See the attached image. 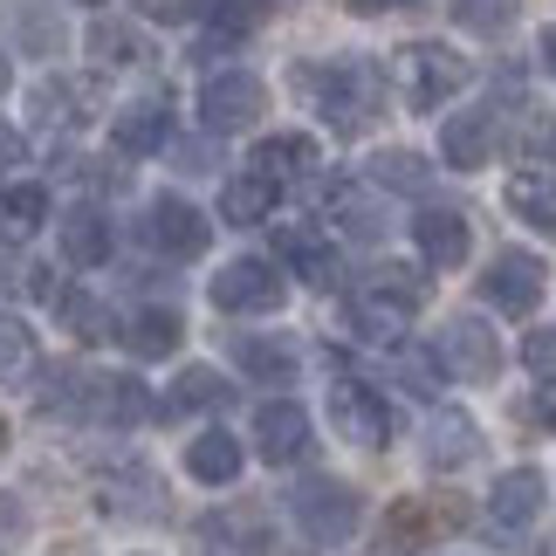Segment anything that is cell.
I'll list each match as a JSON object with an SVG mask.
<instances>
[{"instance_id": "obj_46", "label": "cell", "mask_w": 556, "mask_h": 556, "mask_svg": "<svg viewBox=\"0 0 556 556\" xmlns=\"http://www.w3.org/2000/svg\"><path fill=\"white\" fill-rule=\"evenodd\" d=\"M543 62H549V76H556V28H543Z\"/></svg>"}, {"instance_id": "obj_29", "label": "cell", "mask_w": 556, "mask_h": 556, "mask_svg": "<svg viewBox=\"0 0 556 556\" xmlns=\"http://www.w3.org/2000/svg\"><path fill=\"white\" fill-rule=\"evenodd\" d=\"M282 254L295 262V275H303L309 289H337L344 282V268H337V254L324 241H309V233H282Z\"/></svg>"}, {"instance_id": "obj_15", "label": "cell", "mask_w": 556, "mask_h": 556, "mask_svg": "<svg viewBox=\"0 0 556 556\" xmlns=\"http://www.w3.org/2000/svg\"><path fill=\"white\" fill-rule=\"evenodd\" d=\"M62 262L70 268H103L111 262V220L97 206H70L62 213Z\"/></svg>"}, {"instance_id": "obj_10", "label": "cell", "mask_w": 556, "mask_h": 556, "mask_svg": "<svg viewBox=\"0 0 556 556\" xmlns=\"http://www.w3.org/2000/svg\"><path fill=\"white\" fill-rule=\"evenodd\" d=\"M144 233H152V248L173 254V262H192V254H206V241H213L206 213L192 206V200H152V213H144Z\"/></svg>"}, {"instance_id": "obj_30", "label": "cell", "mask_w": 556, "mask_h": 556, "mask_svg": "<svg viewBox=\"0 0 556 556\" xmlns=\"http://www.w3.org/2000/svg\"><path fill=\"white\" fill-rule=\"evenodd\" d=\"M200 536L206 543H220V549H262V516L254 508H213V516L200 522Z\"/></svg>"}, {"instance_id": "obj_33", "label": "cell", "mask_w": 556, "mask_h": 556, "mask_svg": "<svg viewBox=\"0 0 556 556\" xmlns=\"http://www.w3.org/2000/svg\"><path fill=\"white\" fill-rule=\"evenodd\" d=\"M41 365L35 357V330L21 316H0V378H28Z\"/></svg>"}, {"instance_id": "obj_34", "label": "cell", "mask_w": 556, "mask_h": 556, "mask_svg": "<svg viewBox=\"0 0 556 556\" xmlns=\"http://www.w3.org/2000/svg\"><path fill=\"white\" fill-rule=\"evenodd\" d=\"M206 21H213V35H220V41H241V35H254L268 21V0H213Z\"/></svg>"}, {"instance_id": "obj_12", "label": "cell", "mask_w": 556, "mask_h": 556, "mask_svg": "<svg viewBox=\"0 0 556 556\" xmlns=\"http://www.w3.org/2000/svg\"><path fill=\"white\" fill-rule=\"evenodd\" d=\"M254 454L275 460V467L303 460L309 454V413H303V405H289V399L262 405V413H254Z\"/></svg>"}, {"instance_id": "obj_17", "label": "cell", "mask_w": 556, "mask_h": 556, "mask_svg": "<svg viewBox=\"0 0 556 556\" xmlns=\"http://www.w3.org/2000/svg\"><path fill=\"white\" fill-rule=\"evenodd\" d=\"M543 502H549V488H543L536 467H516V475H502L495 495H488V508H495L502 529H529V522L543 516Z\"/></svg>"}, {"instance_id": "obj_1", "label": "cell", "mask_w": 556, "mask_h": 556, "mask_svg": "<svg viewBox=\"0 0 556 556\" xmlns=\"http://www.w3.org/2000/svg\"><path fill=\"white\" fill-rule=\"evenodd\" d=\"M295 83H303V97L324 111L330 131H344V138L378 124V111H384V76L371 62H303Z\"/></svg>"}, {"instance_id": "obj_36", "label": "cell", "mask_w": 556, "mask_h": 556, "mask_svg": "<svg viewBox=\"0 0 556 556\" xmlns=\"http://www.w3.org/2000/svg\"><path fill=\"white\" fill-rule=\"evenodd\" d=\"M516 14H522V0H454V21L475 35H502Z\"/></svg>"}, {"instance_id": "obj_40", "label": "cell", "mask_w": 556, "mask_h": 556, "mask_svg": "<svg viewBox=\"0 0 556 556\" xmlns=\"http://www.w3.org/2000/svg\"><path fill=\"white\" fill-rule=\"evenodd\" d=\"M35 117L41 124H76L83 97H70V83H41V90H35Z\"/></svg>"}, {"instance_id": "obj_41", "label": "cell", "mask_w": 556, "mask_h": 556, "mask_svg": "<svg viewBox=\"0 0 556 556\" xmlns=\"http://www.w3.org/2000/svg\"><path fill=\"white\" fill-rule=\"evenodd\" d=\"M426 522H433V516H426V508H413V502H399L392 516H384V543H392V549H413V543L426 536Z\"/></svg>"}, {"instance_id": "obj_8", "label": "cell", "mask_w": 556, "mask_h": 556, "mask_svg": "<svg viewBox=\"0 0 556 556\" xmlns=\"http://www.w3.org/2000/svg\"><path fill=\"white\" fill-rule=\"evenodd\" d=\"M330 419L351 446H384L392 440V405H384L365 378H337L330 384Z\"/></svg>"}, {"instance_id": "obj_39", "label": "cell", "mask_w": 556, "mask_h": 556, "mask_svg": "<svg viewBox=\"0 0 556 556\" xmlns=\"http://www.w3.org/2000/svg\"><path fill=\"white\" fill-rule=\"evenodd\" d=\"M516 152H522V159H549V152H556V117H549V111H529V117L516 124Z\"/></svg>"}, {"instance_id": "obj_45", "label": "cell", "mask_w": 556, "mask_h": 556, "mask_svg": "<svg viewBox=\"0 0 556 556\" xmlns=\"http://www.w3.org/2000/svg\"><path fill=\"white\" fill-rule=\"evenodd\" d=\"M144 8H152L159 21H179V14H186V0H144Z\"/></svg>"}, {"instance_id": "obj_32", "label": "cell", "mask_w": 556, "mask_h": 556, "mask_svg": "<svg viewBox=\"0 0 556 556\" xmlns=\"http://www.w3.org/2000/svg\"><path fill=\"white\" fill-rule=\"evenodd\" d=\"M90 55L117 70V62H144L152 49H144V35H138V28H124V21H97V28H90Z\"/></svg>"}, {"instance_id": "obj_18", "label": "cell", "mask_w": 556, "mask_h": 556, "mask_svg": "<svg viewBox=\"0 0 556 556\" xmlns=\"http://www.w3.org/2000/svg\"><path fill=\"white\" fill-rule=\"evenodd\" d=\"M233 365L248 378H262V384H289L303 371V344H289V337H241V344H233Z\"/></svg>"}, {"instance_id": "obj_5", "label": "cell", "mask_w": 556, "mask_h": 556, "mask_svg": "<svg viewBox=\"0 0 556 556\" xmlns=\"http://www.w3.org/2000/svg\"><path fill=\"white\" fill-rule=\"evenodd\" d=\"M467 55L446 49V41H419L413 55H405V97H413V111H440L454 90H467Z\"/></svg>"}, {"instance_id": "obj_43", "label": "cell", "mask_w": 556, "mask_h": 556, "mask_svg": "<svg viewBox=\"0 0 556 556\" xmlns=\"http://www.w3.org/2000/svg\"><path fill=\"white\" fill-rule=\"evenodd\" d=\"M21 159H28V138H21L14 124H0V173H14Z\"/></svg>"}, {"instance_id": "obj_24", "label": "cell", "mask_w": 556, "mask_h": 556, "mask_svg": "<svg viewBox=\"0 0 556 556\" xmlns=\"http://www.w3.org/2000/svg\"><path fill=\"white\" fill-rule=\"evenodd\" d=\"M227 399H233V384L213 371V365H186L173 378V399H165V405H173V413H220Z\"/></svg>"}, {"instance_id": "obj_22", "label": "cell", "mask_w": 556, "mask_h": 556, "mask_svg": "<svg viewBox=\"0 0 556 556\" xmlns=\"http://www.w3.org/2000/svg\"><path fill=\"white\" fill-rule=\"evenodd\" d=\"M186 475L206 481V488H227L233 475H241V446H233V433H200L186 446Z\"/></svg>"}, {"instance_id": "obj_7", "label": "cell", "mask_w": 556, "mask_h": 556, "mask_svg": "<svg viewBox=\"0 0 556 556\" xmlns=\"http://www.w3.org/2000/svg\"><path fill=\"white\" fill-rule=\"evenodd\" d=\"M76 405L83 419H103V426H144L159 413L144 378H124V371H103V378H76Z\"/></svg>"}, {"instance_id": "obj_6", "label": "cell", "mask_w": 556, "mask_h": 556, "mask_svg": "<svg viewBox=\"0 0 556 556\" xmlns=\"http://www.w3.org/2000/svg\"><path fill=\"white\" fill-rule=\"evenodd\" d=\"M543 289H549V268L536 254H495L488 275H481V303L502 309V316H529L543 303Z\"/></svg>"}, {"instance_id": "obj_16", "label": "cell", "mask_w": 556, "mask_h": 556, "mask_svg": "<svg viewBox=\"0 0 556 556\" xmlns=\"http://www.w3.org/2000/svg\"><path fill=\"white\" fill-rule=\"evenodd\" d=\"M179 337H186L179 309H131V316L117 324V344L131 351V357H173Z\"/></svg>"}, {"instance_id": "obj_9", "label": "cell", "mask_w": 556, "mask_h": 556, "mask_svg": "<svg viewBox=\"0 0 556 556\" xmlns=\"http://www.w3.org/2000/svg\"><path fill=\"white\" fill-rule=\"evenodd\" d=\"M440 371H454V378H475V384H488L502 371V344H495V330L481 324V316H454V324L440 330Z\"/></svg>"}, {"instance_id": "obj_23", "label": "cell", "mask_w": 556, "mask_h": 556, "mask_svg": "<svg viewBox=\"0 0 556 556\" xmlns=\"http://www.w3.org/2000/svg\"><path fill=\"white\" fill-rule=\"evenodd\" d=\"M365 179L384 186V192H426V186H433V165H426L419 152H399V144H384V152L365 159Z\"/></svg>"}, {"instance_id": "obj_49", "label": "cell", "mask_w": 556, "mask_h": 556, "mask_svg": "<svg viewBox=\"0 0 556 556\" xmlns=\"http://www.w3.org/2000/svg\"><path fill=\"white\" fill-rule=\"evenodd\" d=\"M0 454H8V426H0Z\"/></svg>"}, {"instance_id": "obj_3", "label": "cell", "mask_w": 556, "mask_h": 556, "mask_svg": "<svg viewBox=\"0 0 556 556\" xmlns=\"http://www.w3.org/2000/svg\"><path fill=\"white\" fill-rule=\"evenodd\" d=\"M268 111V90H262V76H248V70H220L200 90V124L213 138H233V131H254Z\"/></svg>"}, {"instance_id": "obj_25", "label": "cell", "mask_w": 556, "mask_h": 556, "mask_svg": "<svg viewBox=\"0 0 556 556\" xmlns=\"http://www.w3.org/2000/svg\"><path fill=\"white\" fill-rule=\"evenodd\" d=\"M426 460H433V467L475 460V419H467V413H433V419H426Z\"/></svg>"}, {"instance_id": "obj_2", "label": "cell", "mask_w": 556, "mask_h": 556, "mask_svg": "<svg viewBox=\"0 0 556 556\" xmlns=\"http://www.w3.org/2000/svg\"><path fill=\"white\" fill-rule=\"evenodd\" d=\"M289 516L303 522L309 543L330 549V543H344L351 529H357V516H365V508H357V495H351L337 475H303V481L289 488Z\"/></svg>"}, {"instance_id": "obj_35", "label": "cell", "mask_w": 556, "mask_h": 556, "mask_svg": "<svg viewBox=\"0 0 556 556\" xmlns=\"http://www.w3.org/2000/svg\"><path fill=\"white\" fill-rule=\"evenodd\" d=\"M55 309H62V324H70L76 337H90V344H97V337H117V324L103 316V303H97V295H83V289H70Z\"/></svg>"}, {"instance_id": "obj_48", "label": "cell", "mask_w": 556, "mask_h": 556, "mask_svg": "<svg viewBox=\"0 0 556 556\" xmlns=\"http://www.w3.org/2000/svg\"><path fill=\"white\" fill-rule=\"evenodd\" d=\"M0 90H8V55H0Z\"/></svg>"}, {"instance_id": "obj_4", "label": "cell", "mask_w": 556, "mask_h": 556, "mask_svg": "<svg viewBox=\"0 0 556 556\" xmlns=\"http://www.w3.org/2000/svg\"><path fill=\"white\" fill-rule=\"evenodd\" d=\"M282 268L262 262V254H241V262H227L220 275H213V309H227V316H268V309H282Z\"/></svg>"}, {"instance_id": "obj_31", "label": "cell", "mask_w": 556, "mask_h": 556, "mask_svg": "<svg viewBox=\"0 0 556 556\" xmlns=\"http://www.w3.org/2000/svg\"><path fill=\"white\" fill-rule=\"evenodd\" d=\"M344 324H351V337H365V344H378V351H399V309L371 303V295H357V303L344 309Z\"/></svg>"}, {"instance_id": "obj_47", "label": "cell", "mask_w": 556, "mask_h": 556, "mask_svg": "<svg viewBox=\"0 0 556 556\" xmlns=\"http://www.w3.org/2000/svg\"><path fill=\"white\" fill-rule=\"evenodd\" d=\"M536 419H543L549 433H556V399H543V405H536Z\"/></svg>"}, {"instance_id": "obj_26", "label": "cell", "mask_w": 556, "mask_h": 556, "mask_svg": "<svg viewBox=\"0 0 556 556\" xmlns=\"http://www.w3.org/2000/svg\"><path fill=\"white\" fill-rule=\"evenodd\" d=\"M103 508H124V516H159L165 488L152 481V467H117L111 488H103Z\"/></svg>"}, {"instance_id": "obj_37", "label": "cell", "mask_w": 556, "mask_h": 556, "mask_svg": "<svg viewBox=\"0 0 556 556\" xmlns=\"http://www.w3.org/2000/svg\"><path fill=\"white\" fill-rule=\"evenodd\" d=\"M392 365H399V384H405V392H419V399H433V392H440V378H446V371H440V357L405 351V344L392 351Z\"/></svg>"}, {"instance_id": "obj_28", "label": "cell", "mask_w": 556, "mask_h": 556, "mask_svg": "<svg viewBox=\"0 0 556 556\" xmlns=\"http://www.w3.org/2000/svg\"><path fill=\"white\" fill-rule=\"evenodd\" d=\"M508 213L529 220L536 233H556V179L549 173H522L516 186H508Z\"/></svg>"}, {"instance_id": "obj_14", "label": "cell", "mask_w": 556, "mask_h": 556, "mask_svg": "<svg viewBox=\"0 0 556 556\" xmlns=\"http://www.w3.org/2000/svg\"><path fill=\"white\" fill-rule=\"evenodd\" d=\"M365 295L384 309H426V295H433V282H426L419 262H371L365 268Z\"/></svg>"}, {"instance_id": "obj_27", "label": "cell", "mask_w": 556, "mask_h": 556, "mask_svg": "<svg viewBox=\"0 0 556 556\" xmlns=\"http://www.w3.org/2000/svg\"><path fill=\"white\" fill-rule=\"evenodd\" d=\"M268 213H275V179H262V173L227 179V192H220V220L254 227V220H268Z\"/></svg>"}, {"instance_id": "obj_50", "label": "cell", "mask_w": 556, "mask_h": 556, "mask_svg": "<svg viewBox=\"0 0 556 556\" xmlns=\"http://www.w3.org/2000/svg\"><path fill=\"white\" fill-rule=\"evenodd\" d=\"M83 8H103V0H83Z\"/></svg>"}, {"instance_id": "obj_20", "label": "cell", "mask_w": 556, "mask_h": 556, "mask_svg": "<svg viewBox=\"0 0 556 556\" xmlns=\"http://www.w3.org/2000/svg\"><path fill=\"white\" fill-rule=\"evenodd\" d=\"M254 173L275 179V186H282V179H309L316 173V144L303 131H275V138L254 144Z\"/></svg>"}, {"instance_id": "obj_13", "label": "cell", "mask_w": 556, "mask_h": 556, "mask_svg": "<svg viewBox=\"0 0 556 556\" xmlns=\"http://www.w3.org/2000/svg\"><path fill=\"white\" fill-rule=\"evenodd\" d=\"M413 241H419V254H426L433 268H460V262H467V248H475V227H467L454 206H419Z\"/></svg>"}, {"instance_id": "obj_42", "label": "cell", "mask_w": 556, "mask_h": 556, "mask_svg": "<svg viewBox=\"0 0 556 556\" xmlns=\"http://www.w3.org/2000/svg\"><path fill=\"white\" fill-rule=\"evenodd\" d=\"M522 365L536 371L543 384H556V330H529V344H522Z\"/></svg>"}, {"instance_id": "obj_44", "label": "cell", "mask_w": 556, "mask_h": 556, "mask_svg": "<svg viewBox=\"0 0 556 556\" xmlns=\"http://www.w3.org/2000/svg\"><path fill=\"white\" fill-rule=\"evenodd\" d=\"M399 8H413V0H351V14H399Z\"/></svg>"}, {"instance_id": "obj_19", "label": "cell", "mask_w": 556, "mask_h": 556, "mask_svg": "<svg viewBox=\"0 0 556 556\" xmlns=\"http://www.w3.org/2000/svg\"><path fill=\"white\" fill-rule=\"evenodd\" d=\"M440 152H446V165H454V173H475V165H488V152H495V117H488V111L454 117V124L440 131Z\"/></svg>"}, {"instance_id": "obj_21", "label": "cell", "mask_w": 556, "mask_h": 556, "mask_svg": "<svg viewBox=\"0 0 556 556\" xmlns=\"http://www.w3.org/2000/svg\"><path fill=\"white\" fill-rule=\"evenodd\" d=\"M41 220H49V192H41V186H8V192H0V248L35 241Z\"/></svg>"}, {"instance_id": "obj_11", "label": "cell", "mask_w": 556, "mask_h": 556, "mask_svg": "<svg viewBox=\"0 0 556 556\" xmlns=\"http://www.w3.org/2000/svg\"><path fill=\"white\" fill-rule=\"evenodd\" d=\"M111 138H117L124 159H152V152H165V144H173V103H165V97L124 103L117 124H111Z\"/></svg>"}, {"instance_id": "obj_38", "label": "cell", "mask_w": 556, "mask_h": 556, "mask_svg": "<svg viewBox=\"0 0 556 556\" xmlns=\"http://www.w3.org/2000/svg\"><path fill=\"white\" fill-rule=\"evenodd\" d=\"M337 220H344V233H357V241H378L384 233V213L371 200H357L351 186H337Z\"/></svg>"}]
</instances>
